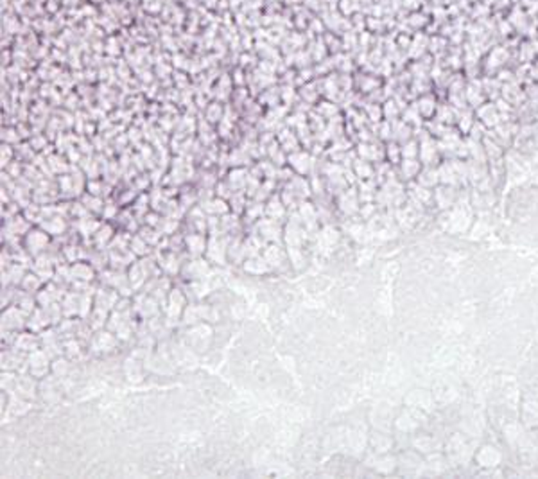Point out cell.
<instances>
[{"mask_svg":"<svg viewBox=\"0 0 538 479\" xmlns=\"http://www.w3.org/2000/svg\"><path fill=\"white\" fill-rule=\"evenodd\" d=\"M16 345L20 347V350H36L38 348V339L34 336H31L29 332H24L18 336V341H16Z\"/></svg>","mask_w":538,"mask_h":479,"instance_id":"obj_6","label":"cell"},{"mask_svg":"<svg viewBox=\"0 0 538 479\" xmlns=\"http://www.w3.org/2000/svg\"><path fill=\"white\" fill-rule=\"evenodd\" d=\"M49 242V237L43 234V232H36V230H31L29 235L26 237V246H27V252L31 253H40L41 249H45Z\"/></svg>","mask_w":538,"mask_h":479,"instance_id":"obj_2","label":"cell"},{"mask_svg":"<svg viewBox=\"0 0 538 479\" xmlns=\"http://www.w3.org/2000/svg\"><path fill=\"white\" fill-rule=\"evenodd\" d=\"M24 325V314L18 311V309H8V311L4 312V327H8V329H13V327H22Z\"/></svg>","mask_w":538,"mask_h":479,"instance_id":"obj_3","label":"cell"},{"mask_svg":"<svg viewBox=\"0 0 538 479\" xmlns=\"http://www.w3.org/2000/svg\"><path fill=\"white\" fill-rule=\"evenodd\" d=\"M70 273H72L74 278H79V280H90V278L93 277V269L84 262L74 264V266L70 267Z\"/></svg>","mask_w":538,"mask_h":479,"instance_id":"obj_5","label":"cell"},{"mask_svg":"<svg viewBox=\"0 0 538 479\" xmlns=\"http://www.w3.org/2000/svg\"><path fill=\"white\" fill-rule=\"evenodd\" d=\"M113 343H115L113 336L108 332H99L92 339V347L96 348V350H110V348L113 347Z\"/></svg>","mask_w":538,"mask_h":479,"instance_id":"obj_4","label":"cell"},{"mask_svg":"<svg viewBox=\"0 0 538 479\" xmlns=\"http://www.w3.org/2000/svg\"><path fill=\"white\" fill-rule=\"evenodd\" d=\"M29 370L34 377H45L49 370H51L49 357L43 352H33L29 357Z\"/></svg>","mask_w":538,"mask_h":479,"instance_id":"obj_1","label":"cell"},{"mask_svg":"<svg viewBox=\"0 0 538 479\" xmlns=\"http://www.w3.org/2000/svg\"><path fill=\"white\" fill-rule=\"evenodd\" d=\"M22 285L27 293H33L34 289H38V278L34 277V275H26V277L22 278Z\"/></svg>","mask_w":538,"mask_h":479,"instance_id":"obj_7","label":"cell"}]
</instances>
